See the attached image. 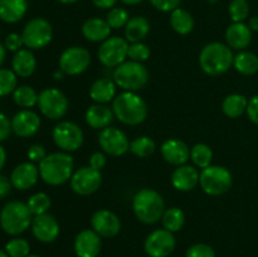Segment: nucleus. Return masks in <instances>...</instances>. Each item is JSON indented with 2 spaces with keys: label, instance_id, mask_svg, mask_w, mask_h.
<instances>
[{
  "label": "nucleus",
  "instance_id": "nucleus-2",
  "mask_svg": "<svg viewBox=\"0 0 258 257\" xmlns=\"http://www.w3.org/2000/svg\"><path fill=\"white\" fill-rule=\"evenodd\" d=\"M113 115L126 125L136 126L144 122L148 116V106L145 101L135 92L125 91L113 100Z\"/></svg>",
  "mask_w": 258,
  "mask_h": 257
},
{
  "label": "nucleus",
  "instance_id": "nucleus-21",
  "mask_svg": "<svg viewBox=\"0 0 258 257\" xmlns=\"http://www.w3.org/2000/svg\"><path fill=\"white\" fill-rule=\"evenodd\" d=\"M161 154L164 159L171 165L180 166L188 161L190 150L184 141L178 139H169L161 145Z\"/></svg>",
  "mask_w": 258,
  "mask_h": 257
},
{
  "label": "nucleus",
  "instance_id": "nucleus-1",
  "mask_svg": "<svg viewBox=\"0 0 258 257\" xmlns=\"http://www.w3.org/2000/svg\"><path fill=\"white\" fill-rule=\"evenodd\" d=\"M39 175L49 185H62L73 175V158L67 153H53L39 163Z\"/></svg>",
  "mask_w": 258,
  "mask_h": 257
},
{
  "label": "nucleus",
  "instance_id": "nucleus-59",
  "mask_svg": "<svg viewBox=\"0 0 258 257\" xmlns=\"http://www.w3.org/2000/svg\"><path fill=\"white\" fill-rule=\"evenodd\" d=\"M27 257H42V256H39V254H28Z\"/></svg>",
  "mask_w": 258,
  "mask_h": 257
},
{
  "label": "nucleus",
  "instance_id": "nucleus-43",
  "mask_svg": "<svg viewBox=\"0 0 258 257\" xmlns=\"http://www.w3.org/2000/svg\"><path fill=\"white\" fill-rule=\"evenodd\" d=\"M185 257H216V252L206 243H197L189 247Z\"/></svg>",
  "mask_w": 258,
  "mask_h": 257
},
{
  "label": "nucleus",
  "instance_id": "nucleus-32",
  "mask_svg": "<svg viewBox=\"0 0 258 257\" xmlns=\"http://www.w3.org/2000/svg\"><path fill=\"white\" fill-rule=\"evenodd\" d=\"M234 67L241 75L252 76L258 72V57L254 53L241 52L234 57Z\"/></svg>",
  "mask_w": 258,
  "mask_h": 257
},
{
  "label": "nucleus",
  "instance_id": "nucleus-45",
  "mask_svg": "<svg viewBox=\"0 0 258 257\" xmlns=\"http://www.w3.org/2000/svg\"><path fill=\"white\" fill-rule=\"evenodd\" d=\"M23 44H24V42H23L22 35L17 34V33H12V34H9L5 38V48L12 50V52H18V50H20Z\"/></svg>",
  "mask_w": 258,
  "mask_h": 257
},
{
  "label": "nucleus",
  "instance_id": "nucleus-38",
  "mask_svg": "<svg viewBox=\"0 0 258 257\" xmlns=\"http://www.w3.org/2000/svg\"><path fill=\"white\" fill-rule=\"evenodd\" d=\"M233 23H243L249 15V4L247 0H232L228 8Z\"/></svg>",
  "mask_w": 258,
  "mask_h": 257
},
{
  "label": "nucleus",
  "instance_id": "nucleus-8",
  "mask_svg": "<svg viewBox=\"0 0 258 257\" xmlns=\"http://www.w3.org/2000/svg\"><path fill=\"white\" fill-rule=\"evenodd\" d=\"M53 37V28L48 20L34 18L25 24L22 38L24 45L30 49H42L49 44Z\"/></svg>",
  "mask_w": 258,
  "mask_h": 257
},
{
  "label": "nucleus",
  "instance_id": "nucleus-3",
  "mask_svg": "<svg viewBox=\"0 0 258 257\" xmlns=\"http://www.w3.org/2000/svg\"><path fill=\"white\" fill-rule=\"evenodd\" d=\"M234 57L228 45L219 42L207 44L199 55L201 67L207 75L221 76L233 65Z\"/></svg>",
  "mask_w": 258,
  "mask_h": 257
},
{
  "label": "nucleus",
  "instance_id": "nucleus-50",
  "mask_svg": "<svg viewBox=\"0 0 258 257\" xmlns=\"http://www.w3.org/2000/svg\"><path fill=\"white\" fill-rule=\"evenodd\" d=\"M12 185V181H9V179H8L7 176L0 174V199L5 198V197L10 193Z\"/></svg>",
  "mask_w": 258,
  "mask_h": 257
},
{
  "label": "nucleus",
  "instance_id": "nucleus-17",
  "mask_svg": "<svg viewBox=\"0 0 258 257\" xmlns=\"http://www.w3.org/2000/svg\"><path fill=\"white\" fill-rule=\"evenodd\" d=\"M93 231L101 237H115L121 229V222L113 212L108 209H100L96 212L91 219Z\"/></svg>",
  "mask_w": 258,
  "mask_h": 257
},
{
  "label": "nucleus",
  "instance_id": "nucleus-46",
  "mask_svg": "<svg viewBox=\"0 0 258 257\" xmlns=\"http://www.w3.org/2000/svg\"><path fill=\"white\" fill-rule=\"evenodd\" d=\"M247 115L248 118L253 123L258 125V95L253 96L251 100L248 101V106H247Z\"/></svg>",
  "mask_w": 258,
  "mask_h": 257
},
{
  "label": "nucleus",
  "instance_id": "nucleus-4",
  "mask_svg": "<svg viewBox=\"0 0 258 257\" xmlns=\"http://www.w3.org/2000/svg\"><path fill=\"white\" fill-rule=\"evenodd\" d=\"M133 208L135 216L143 223L154 224L161 219L165 209L164 199L154 189H141L134 197Z\"/></svg>",
  "mask_w": 258,
  "mask_h": 257
},
{
  "label": "nucleus",
  "instance_id": "nucleus-6",
  "mask_svg": "<svg viewBox=\"0 0 258 257\" xmlns=\"http://www.w3.org/2000/svg\"><path fill=\"white\" fill-rule=\"evenodd\" d=\"M113 81L122 90L135 92L145 87L149 81V72L140 62H123L116 67Z\"/></svg>",
  "mask_w": 258,
  "mask_h": 257
},
{
  "label": "nucleus",
  "instance_id": "nucleus-49",
  "mask_svg": "<svg viewBox=\"0 0 258 257\" xmlns=\"http://www.w3.org/2000/svg\"><path fill=\"white\" fill-rule=\"evenodd\" d=\"M106 165V156L102 153L97 151V153L92 154V156L90 158V166L91 168L96 169V170L100 171L103 166Z\"/></svg>",
  "mask_w": 258,
  "mask_h": 257
},
{
  "label": "nucleus",
  "instance_id": "nucleus-58",
  "mask_svg": "<svg viewBox=\"0 0 258 257\" xmlns=\"http://www.w3.org/2000/svg\"><path fill=\"white\" fill-rule=\"evenodd\" d=\"M0 257H10V256H9V254H8L5 251H3V249H0Z\"/></svg>",
  "mask_w": 258,
  "mask_h": 257
},
{
  "label": "nucleus",
  "instance_id": "nucleus-39",
  "mask_svg": "<svg viewBox=\"0 0 258 257\" xmlns=\"http://www.w3.org/2000/svg\"><path fill=\"white\" fill-rule=\"evenodd\" d=\"M17 90V76L14 71L0 68V96H7Z\"/></svg>",
  "mask_w": 258,
  "mask_h": 257
},
{
  "label": "nucleus",
  "instance_id": "nucleus-27",
  "mask_svg": "<svg viewBox=\"0 0 258 257\" xmlns=\"http://www.w3.org/2000/svg\"><path fill=\"white\" fill-rule=\"evenodd\" d=\"M12 65L15 75L20 76V77H29L35 71L37 60H35L34 54L29 49H20L15 53Z\"/></svg>",
  "mask_w": 258,
  "mask_h": 257
},
{
  "label": "nucleus",
  "instance_id": "nucleus-56",
  "mask_svg": "<svg viewBox=\"0 0 258 257\" xmlns=\"http://www.w3.org/2000/svg\"><path fill=\"white\" fill-rule=\"evenodd\" d=\"M64 75H66V73L63 72L62 70H59V71H58V72L54 73V77H55V80H62L63 76H64Z\"/></svg>",
  "mask_w": 258,
  "mask_h": 257
},
{
  "label": "nucleus",
  "instance_id": "nucleus-29",
  "mask_svg": "<svg viewBox=\"0 0 258 257\" xmlns=\"http://www.w3.org/2000/svg\"><path fill=\"white\" fill-rule=\"evenodd\" d=\"M116 93V83L110 78H100L95 81L91 86L90 96L95 102L106 103L110 102Z\"/></svg>",
  "mask_w": 258,
  "mask_h": 257
},
{
  "label": "nucleus",
  "instance_id": "nucleus-14",
  "mask_svg": "<svg viewBox=\"0 0 258 257\" xmlns=\"http://www.w3.org/2000/svg\"><path fill=\"white\" fill-rule=\"evenodd\" d=\"M175 237L168 229H155L145 241V251L150 257H168L175 248Z\"/></svg>",
  "mask_w": 258,
  "mask_h": 257
},
{
  "label": "nucleus",
  "instance_id": "nucleus-18",
  "mask_svg": "<svg viewBox=\"0 0 258 257\" xmlns=\"http://www.w3.org/2000/svg\"><path fill=\"white\" fill-rule=\"evenodd\" d=\"M101 251V236L93 229H83L75 239L77 257H97Z\"/></svg>",
  "mask_w": 258,
  "mask_h": 257
},
{
  "label": "nucleus",
  "instance_id": "nucleus-35",
  "mask_svg": "<svg viewBox=\"0 0 258 257\" xmlns=\"http://www.w3.org/2000/svg\"><path fill=\"white\" fill-rule=\"evenodd\" d=\"M190 158L198 168L204 169L211 165L213 153H212L211 148L206 144H197L190 150Z\"/></svg>",
  "mask_w": 258,
  "mask_h": 257
},
{
  "label": "nucleus",
  "instance_id": "nucleus-11",
  "mask_svg": "<svg viewBox=\"0 0 258 257\" xmlns=\"http://www.w3.org/2000/svg\"><path fill=\"white\" fill-rule=\"evenodd\" d=\"M127 52V40L120 37L107 38L98 49V59L103 66L108 68L117 67L121 63L125 62Z\"/></svg>",
  "mask_w": 258,
  "mask_h": 257
},
{
  "label": "nucleus",
  "instance_id": "nucleus-31",
  "mask_svg": "<svg viewBox=\"0 0 258 257\" xmlns=\"http://www.w3.org/2000/svg\"><path fill=\"white\" fill-rule=\"evenodd\" d=\"M170 25L176 33L181 35L189 34L194 28V19L190 13L176 8L170 14Z\"/></svg>",
  "mask_w": 258,
  "mask_h": 257
},
{
  "label": "nucleus",
  "instance_id": "nucleus-30",
  "mask_svg": "<svg viewBox=\"0 0 258 257\" xmlns=\"http://www.w3.org/2000/svg\"><path fill=\"white\" fill-rule=\"evenodd\" d=\"M247 106H248V100L243 95L233 93L224 98L222 103V110L228 117L237 118L246 112Z\"/></svg>",
  "mask_w": 258,
  "mask_h": 257
},
{
  "label": "nucleus",
  "instance_id": "nucleus-60",
  "mask_svg": "<svg viewBox=\"0 0 258 257\" xmlns=\"http://www.w3.org/2000/svg\"><path fill=\"white\" fill-rule=\"evenodd\" d=\"M209 2H211V3H216L217 0H209Z\"/></svg>",
  "mask_w": 258,
  "mask_h": 257
},
{
  "label": "nucleus",
  "instance_id": "nucleus-5",
  "mask_svg": "<svg viewBox=\"0 0 258 257\" xmlns=\"http://www.w3.org/2000/svg\"><path fill=\"white\" fill-rule=\"evenodd\" d=\"M32 216L27 204L18 201L9 202L0 212V226L8 234L17 236L23 233L32 224Z\"/></svg>",
  "mask_w": 258,
  "mask_h": 257
},
{
  "label": "nucleus",
  "instance_id": "nucleus-48",
  "mask_svg": "<svg viewBox=\"0 0 258 257\" xmlns=\"http://www.w3.org/2000/svg\"><path fill=\"white\" fill-rule=\"evenodd\" d=\"M45 156H47V154H45L44 148L40 145H33L28 150V158L32 161H39L40 163Z\"/></svg>",
  "mask_w": 258,
  "mask_h": 257
},
{
  "label": "nucleus",
  "instance_id": "nucleus-28",
  "mask_svg": "<svg viewBox=\"0 0 258 257\" xmlns=\"http://www.w3.org/2000/svg\"><path fill=\"white\" fill-rule=\"evenodd\" d=\"M150 32V23L144 17H134L125 27L126 40L131 43H140Z\"/></svg>",
  "mask_w": 258,
  "mask_h": 257
},
{
  "label": "nucleus",
  "instance_id": "nucleus-23",
  "mask_svg": "<svg viewBox=\"0 0 258 257\" xmlns=\"http://www.w3.org/2000/svg\"><path fill=\"white\" fill-rule=\"evenodd\" d=\"M171 183L174 188L180 191L191 190L199 183L198 170L190 165L178 166L171 175Z\"/></svg>",
  "mask_w": 258,
  "mask_h": 257
},
{
  "label": "nucleus",
  "instance_id": "nucleus-51",
  "mask_svg": "<svg viewBox=\"0 0 258 257\" xmlns=\"http://www.w3.org/2000/svg\"><path fill=\"white\" fill-rule=\"evenodd\" d=\"M92 3L100 9H112L117 0H92Z\"/></svg>",
  "mask_w": 258,
  "mask_h": 257
},
{
  "label": "nucleus",
  "instance_id": "nucleus-19",
  "mask_svg": "<svg viewBox=\"0 0 258 257\" xmlns=\"http://www.w3.org/2000/svg\"><path fill=\"white\" fill-rule=\"evenodd\" d=\"M40 126V118L35 112L30 110H23L15 113L12 120V128L18 136L29 138L34 135Z\"/></svg>",
  "mask_w": 258,
  "mask_h": 257
},
{
  "label": "nucleus",
  "instance_id": "nucleus-42",
  "mask_svg": "<svg viewBox=\"0 0 258 257\" xmlns=\"http://www.w3.org/2000/svg\"><path fill=\"white\" fill-rule=\"evenodd\" d=\"M127 57L134 62H144L150 57V48L144 43H133L128 45Z\"/></svg>",
  "mask_w": 258,
  "mask_h": 257
},
{
  "label": "nucleus",
  "instance_id": "nucleus-15",
  "mask_svg": "<svg viewBox=\"0 0 258 257\" xmlns=\"http://www.w3.org/2000/svg\"><path fill=\"white\" fill-rule=\"evenodd\" d=\"M98 143L106 154L112 156H120L130 149V143L125 134L116 127L103 128L98 136Z\"/></svg>",
  "mask_w": 258,
  "mask_h": 257
},
{
  "label": "nucleus",
  "instance_id": "nucleus-57",
  "mask_svg": "<svg viewBox=\"0 0 258 257\" xmlns=\"http://www.w3.org/2000/svg\"><path fill=\"white\" fill-rule=\"evenodd\" d=\"M57 2L62 3V4H73V3L78 2V0H57Z\"/></svg>",
  "mask_w": 258,
  "mask_h": 257
},
{
  "label": "nucleus",
  "instance_id": "nucleus-52",
  "mask_svg": "<svg viewBox=\"0 0 258 257\" xmlns=\"http://www.w3.org/2000/svg\"><path fill=\"white\" fill-rule=\"evenodd\" d=\"M248 27L251 30H254V32H257L258 30V17H253L249 19V23H248Z\"/></svg>",
  "mask_w": 258,
  "mask_h": 257
},
{
  "label": "nucleus",
  "instance_id": "nucleus-22",
  "mask_svg": "<svg viewBox=\"0 0 258 257\" xmlns=\"http://www.w3.org/2000/svg\"><path fill=\"white\" fill-rule=\"evenodd\" d=\"M226 40L228 47L242 50L251 44L252 30L244 23H233L226 30Z\"/></svg>",
  "mask_w": 258,
  "mask_h": 257
},
{
  "label": "nucleus",
  "instance_id": "nucleus-9",
  "mask_svg": "<svg viewBox=\"0 0 258 257\" xmlns=\"http://www.w3.org/2000/svg\"><path fill=\"white\" fill-rule=\"evenodd\" d=\"M38 106L45 117L59 120L67 113L68 100L57 88H45L38 95Z\"/></svg>",
  "mask_w": 258,
  "mask_h": 257
},
{
  "label": "nucleus",
  "instance_id": "nucleus-53",
  "mask_svg": "<svg viewBox=\"0 0 258 257\" xmlns=\"http://www.w3.org/2000/svg\"><path fill=\"white\" fill-rule=\"evenodd\" d=\"M5 161H7V153H5L4 148L0 145V170H2L3 166H4Z\"/></svg>",
  "mask_w": 258,
  "mask_h": 257
},
{
  "label": "nucleus",
  "instance_id": "nucleus-24",
  "mask_svg": "<svg viewBox=\"0 0 258 257\" xmlns=\"http://www.w3.org/2000/svg\"><path fill=\"white\" fill-rule=\"evenodd\" d=\"M82 33L90 42H105L111 33V27L107 20L101 18H91L82 25Z\"/></svg>",
  "mask_w": 258,
  "mask_h": 257
},
{
  "label": "nucleus",
  "instance_id": "nucleus-7",
  "mask_svg": "<svg viewBox=\"0 0 258 257\" xmlns=\"http://www.w3.org/2000/svg\"><path fill=\"white\" fill-rule=\"evenodd\" d=\"M232 174L224 166L209 165L199 174V183L202 189L209 196H222L232 186Z\"/></svg>",
  "mask_w": 258,
  "mask_h": 257
},
{
  "label": "nucleus",
  "instance_id": "nucleus-54",
  "mask_svg": "<svg viewBox=\"0 0 258 257\" xmlns=\"http://www.w3.org/2000/svg\"><path fill=\"white\" fill-rule=\"evenodd\" d=\"M120 2L126 5H138L140 4L141 2H144V0H120Z\"/></svg>",
  "mask_w": 258,
  "mask_h": 257
},
{
  "label": "nucleus",
  "instance_id": "nucleus-26",
  "mask_svg": "<svg viewBox=\"0 0 258 257\" xmlns=\"http://www.w3.org/2000/svg\"><path fill=\"white\" fill-rule=\"evenodd\" d=\"M113 121V111L101 103L92 105L86 112V122L92 128H106Z\"/></svg>",
  "mask_w": 258,
  "mask_h": 257
},
{
  "label": "nucleus",
  "instance_id": "nucleus-36",
  "mask_svg": "<svg viewBox=\"0 0 258 257\" xmlns=\"http://www.w3.org/2000/svg\"><path fill=\"white\" fill-rule=\"evenodd\" d=\"M155 143L153 139L148 138V136H140L136 138L130 143V150L131 153L135 154L139 158H148L151 154L155 151Z\"/></svg>",
  "mask_w": 258,
  "mask_h": 257
},
{
  "label": "nucleus",
  "instance_id": "nucleus-34",
  "mask_svg": "<svg viewBox=\"0 0 258 257\" xmlns=\"http://www.w3.org/2000/svg\"><path fill=\"white\" fill-rule=\"evenodd\" d=\"M14 102L18 106L24 108L33 107L35 103H38V95L34 91V88L29 87V86H20L14 91Z\"/></svg>",
  "mask_w": 258,
  "mask_h": 257
},
{
  "label": "nucleus",
  "instance_id": "nucleus-55",
  "mask_svg": "<svg viewBox=\"0 0 258 257\" xmlns=\"http://www.w3.org/2000/svg\"><path fill=\"white\" fill-rule=\"evenodd\" d=\"M4 58H5V48H4V45L0 43V65L4 62Z\"/></svg>",
  "mask_w": 258,
  "mask_h": 257
},
{
  "label": "nucleus",
  "instance_id": "nucleus-12",
  "mask_svg": "<svg viewBox=\"0 0 258 257\" xmlns=\"http://www.w3.org/2000/svg\"><path fill=\"white\" fill-rule=\"evenodd\" d=\"M90 62L91 55L86 48L71 47L60 54L59 70L70 76L81 75L87 70Z\"/></svg>",
  "mask_w": 258,
  "mask_h": 257
},
{
  "label": "nucleus",
  "instance_id": "nucleus-10",
  "mask_svg": "<svg viewBox=\"0 0 258 257\" xmlns=\"http://www.w3.org/2000/svg\"><path fill=\"white\" fill-rule=\"evenodd\" d=\"M55 145L64 151H76L83 144V133L78 125L71 121H62L53 128Z\"/></svg>",
  "mask_w": 258,
  "mask_h": 257
},
{
  "label": "nucleus",
  "instance_id": "nucleus-13",
  "mask_svg": "<svg viewBox=\"0 0 258 257\" xmlns=\"http://www.w3.org/2000/svg\"><path fill=\"white\" fill-rule=\"evenodd\" d=\"M102 175L91 166H83L75 171L71 178V188L80 196H90L100 188Z\"/></svg>",
  "mask_w": 258,
  "mask_h": 257
},
{
  "label": "nucleus",
  "instance_id": "nucleus-16",
  "mask_svg": "<svg viewBox=\"0 0 258 257\" xmlns=\"http://www.w3.org/2000/svg\"><path fill=\"white\" fill-rule=\"evenodd\" d=\"M32 231L35 238L43 243L55 241L59 234V224L52 214H39L33 218Z\"/></svg>",
  "mask_w": 258,
  "mask_h": 257
},
{
  "label": "nucleus",
  "instance_id": "nucleus-33",
  "mask_svg": "<svg viewBox=\"0 0 258 257\" xmlns=\"http://www.w3.org/2000/svg\"><path fill=\"white\" fill-rule=\"evenodd\" d=\"M161 221H163L164 228L173 233V232L180 231L181 227L184 226V222H185V216H184V212L181 209L173 207V208H169L164 212Z\"/></svg>",
  "mask_w": 258,
  "mask_h": 257
},
{
  "label": "nucleus",
  "instance_id": "nucleus-20",
  "mask_svg": "<svg viewBox=\"0 0 258 257\" xmlns=\"http://www.w3.org/2000/svg\"><path fill=\"white\" fill-rule=\"evenodd\" d=\"M38 175H39V169L34 164L23 163L13 170L10 181L18 190H27L37 183Z\"/></svg>",
  "mask_w": 258,
  "mask_h": 257
},
{
  "label": "nucleus",
  "instance_id": "nucleus-40",
  "mask_svg": "<svg viewBox=\"0 0 258 257\" xmlns=\"http://www.w3.org/2000/svg\"><path fill=\"white\" fill-rule=\"evenodd\" d=\"M5 252L10 257H27L30 252V246L25 239L14 238L5 244Z\"/></svg>",
  "mask_w": 258,
  "mask_h": 257
},
{
  "label": "nucleus",
  "instance_id": "nucleus-37",
  "mask_svg": "<svg viewBox=\"0 0 258 257\" xmlns=\"http://www.w3.org/2000/svg\"><path fill=\"white\" fill-rule=\"evenodd\" d=\"M28 208L34 216L47 213L50 207V198L45 193H37L29 198L27 203Z\"/></svg>",
  "mask_w": 258,
  "mask_h": 257
},
{
  "label": "nucleus",
  "instance_id": "nucleus-25",
  "mask_svg": "<svg viewBox=\"0 0 258 257\" xmlns=\"http://www.w3.org/2000/svg\"><path fill=\"white\" fill-rule=\"evenodd\" d=\"M27 10V0H0V20L5 23L19 22Z\"/></svg>",
  "mask_w": 258,
  "mask_h": 257
},
{
  "label": "nucleus",
  "instance_id": "nucleus-41",
  "mask_svg": "<svg viewBox=\"0 0 258 257\" xmlns=\"http://www.w3.org/2000/svg\"><path fill=\"white\" fill-rule=\"evenodd\" d=\"M107 23L111 29H118V28L126 27L127 22L130 20L127 10L123 8H112L107 14Z\"/></svg>",
  "mask_w": 258,
  "mask_h": 257
},
{
  "label": "nucleus",
  "instance_id": "nucleus-44",
  "mask_svg": "<svg viewBox=\"0 0 258 257\" xmlns=\"http://www.w3.org/2000/svg\"><path fill=\"white\" fill-rule=\"evenodd\" d=\"M151 5L160 12H173L179 8L180 0H150Z\"/></svg>",
  "mask_w": 258,
  "mask_h": 257
},
{
  "label": "nucleus",
  "instance_id": "nucleus-47",
  "mask_svg": "<svg viewBox=\"0 0 258 257\" xmlns=\"http://www.w3.org/2000/svg\"><path fill=\"white\" fill-rule=\"evenodd\" d=\"M12 130V121H9V118L4 113L0 112V141H4L5 139H8Z\"/></svg>",
  "mask_w": 258,
  "mask_h": 257
}]
</instances>
